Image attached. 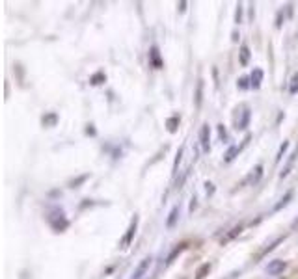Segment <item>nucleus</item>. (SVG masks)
<instances>
[{
	"label": "nucleus",
	"instance_id": "nucleus-1",
	"mask_svg": "<svg viewBox=\"0 0 298 279\" xmlns=\"http://www.w3.org/2000/svg\"><path fill=\"white\" fill-rule=\"evenodd\" d=\"M47 222H49V225L56 233H63L69 227V220L65 218V212L60 207H54V209H51V211L47 212Z\"/></svg>",
	"mask_w": 298,
	"mask_h": 279
},
{
	"label": "nucleus",
	"instance_id": "nucleus-2",
	"mask_svg": "<svg viewBox=\"0 0 298 279\" xmlns=\"http://www.w3.org/2000/svg\"><path fill=\"white\" fill-rule=\"evenodd\" d=\"M138 222H140V218H138L136 214H134V218H132L131 223H129V227H127L125 236L121 238V248H129V246H131V242H132V240H134V234H136Z\"/></svg>",
	"mask_w": 298,
	"mask_h": 279
},
{
	"label": "nucleus",
	"instance_id": "nucleus-3",
	"mask_svg": "<svg viewBox=\"0 0 298 279\" xmlns=\"http://www.w3.org/2000/svg\"><path fill=\"white\" fill-rule=\"evenodd\" d=\"M250 119H252V110L248 108L246 104L241 106V117L237 119V131H246V127L250 125Z\"/></svg>",
	"mask_w": 298,
	"mask_h": 279
},
{
	"label": "nucleus",
	"instance_id": "nucleus-4",
	"mask_svg": "<svg viewBox=\"0 0 298 279\" xmlns=\"http://www.w3.org/2000/svg\"><path fill=\"white\" fill-rule=\"evenodd\" d=\"M200 145L201 149L205 151V153H209L211 151V127L207 125H201V131H200Z\"/></svg>",
	"mask_w": 298,
	"mask_h": 279
},
{
	"label": "nucleus",
	"instance_id": "nucleus-5",
	"mask_svg": "<svg viewBox=\"0 0 298 279\" xmlns=\"http://www.w3.org/2000/svg\"><path fill=\"white\" fill-rule=\"evenodd\" d=\"M149 65H151L153 69H162V67H164L161 51H159V47H157V45H153L151 49H149Z\"/></svg>",
	"mask_w": 298,
	"mask_h": 279
},
{
	"label": "nucleus",
	"instance_id": "nucleus-6",
	"mask_svg": "<svg viewBox=\"0 0 298 279\" xmlns=\"http://www.w3.org/2000/svg\"><path fill=\"white\" fill-rule=\"evenodd\" d=\"M151 257H145V259H142L140 261V264H138L136 268H134V272H132V275H131V279H142L145 273H147V270H149V266H151Z\"/></svg>",
	"mask_w": 298,
	"mask_h": 279
},
{
	"label": "nucleus",
	"instance_id": "nucleus-7",
	"mask_svg": "<svg viewBox=\"0 0 298 279\" xmlns=\"http://www.w3.org/2000/svg\"><path fill=\"white\" fill-rule=\"evenodd\" d=\"M285 268H287L285 261H281V259H274V261H270L269 264H267V273H269V275H278V273H281Z\"/></svg>",
	"mask_w": 298,
	"mask_h": 279
},
{
	"label": "nucleus",
	"instance_id": "nucleus-8",
	"mask_svg": "<svg viewBox=\"0 0 298 279\" xmlns=\"http://www.w3.org/2000/svg\"><path fill=\"white\" fill-rule=\"evenodd\" d=\"M296 156H298V147H294V151L289 154V158H287L285 166H283V170L280 171V179H285V177L289 175V171H291L292 166H294V160H296Z\"/></svg>",
	"mask_w": 298,
	"mask_h": 279
},
{
	"label": "nucleus",
	"instance_id": "nucleus-9",
	"mask_svg": "<svg viewBox=\"0 0 298 279\" xmlns=\"http://www.w3.org/2000/svg\"><path fill=\"white\" fill-rule=\"evenodd\" d=\"M187 248H189V244H187V242H181V244L175 246V248H173V250L170 251V255L166 257V266L173 264V261H175V259H177V257L181 255V253H183V251L187 250Z\"/></svg>",
	"mask_w": 298,
	"mask_h": 279
},
{
	"label": "nucleus",
	"instance_id": "nucleus-10",
	"mask_svg": "<svg viewBox=\"0 0 298 279\" xmlns=\"http://www.w3.org/2000/svg\"><path fill=\"white\" fill-rule=\"evenodd\" d=\"M263 76H265L263 69L255 67L252 71V74H250V84H252L253 90H259V88H261V84H263Z\"/></svg>",
	"mask_w": 298,
	"mask_h": 279
},
{
	"label": "nucleus",
	"instance_id": "nucleus-11",
	"mask_svg": "<svg viewBox=\"0 0 298 279\" xmlns=\"http://www.w3.org/2000/svg\"><path fill=\"white\" fill-rule=\"evenodd\" d=\"M41 125L43 127H56L58 125L56 112H47L45 115H41Z\"/></svg>",
	"mask_w": 298,
	"mask_h": 279
},
{
	"label": "nucleus",
	"instance_id": "nucleus-12",
	"mask_svg": "<svg viewBox=\"0 0 298 279\" xmlns=\"http://www.w3.org/2000/svg\"><path fill=\"white\" fill-rule=\"evenodd\" d=\"M261 177H263V166L257 164V166H255V168L252 170L250 177H248V182H250V184L253 186V184H257V182L261 181Z\"/></svg>",
	"mask_w": 298,
	"mask_h": 279
},
{
	"label": "nucleus",
	"instance_id": "nucleus-13",
	"mask_svg": "<svg viewBox=\"0 0 298 279\" xmlns=\"http://www.w3.org/2000/svg\"><path fill=\"white\" fill-rule=\"evenodd\" d=\"M250 56H252V52H250V47H248V45H242L241 47V52H239V63H241L242 67H246L248 63H250Z\"/></svg>",
	"mask_w": 298,
	"mask_h": 279
},
{
	"label": "nucleus",
	"instance_id": "nucleus-14",
	"mask_svg": "<svg viewBox=\"0 0 298 279\" xmlns=\"http://www.w3.org/2000/svg\"><path fill=\"white\" fill-rule=\"evenodd\" d=\"M201 101H203V80L200 78L198 84H196V93H194V104L198 110L201 108Z\"/></svg>",
	"mask_w": 298,
	"mask_h": 279
},
{
	"label": "nucleus",
	"instance_id": "nucleus-15",
	"mask_svg": "<svg viewBox=\"0 0 298 279\" xmlns=\"http://www.w3.org/2000/svg\"><path fill=\"white\" fill-rule=\"evenodd\" d=\"M239 153H241V147H239V145H231V147L226 151V154H224V162H226V164L233 162V160L239 156Z\"/></svg>",
	"mask_w": 298,
	"mask_h": 279
},
{
	"label": "nucleus",
	"instance_id": "nucleus-16",
	"mask_svg": "<svg viewBox=\"0 0 298 279\" xmlns=\"http://www.w3.org/2000/svg\"><path fill=\"white\" fill-rule=\"evenodd\" d=\"M179 123H181V117H179L177 114H173L172 117H168V119H166V129H168V132H170V134H175V132H177Z\"/></svg>",
	"mask_w": 298,
	"mask_h": 279
},
{
	"label": "nucleus",
	"instance_id": "nucleus-17",
	"mask_svg": "<svg viewBox=\"0 0 298 279\" xmlns=\"http://www.w3.org/2000/svg\"><path fill=\"white\" fill-rule=\"evenodd\" d=\"M177 220H179V205H175L170 211V214H168V220H166V227L168 229H172V227H175V223H177Z\"/></svg>",
	"mask_w": 298,
	"mask_h": 279
},
{
	"label": "nucleus",
	"instance_id": "nucleus-18",
	"mask_svg": "<svg viewBox=\"0 0 298 279\" xmlns=\"http://www.w3.org/2000/svg\"><path fill=\"white\" fill-rule=\"evenodd\" d=\"M291 200H292V190H287L285 194H283V197H281V200L274 205V211H281L283 207L289 205V201H291Z\"/></svg>",
	"mask_w": 298,
	"mask_h": 279
},
{
	"label": "nucleus",
	"instance_id": "nucleus-19",
	"mask_svg": "<svg viewBox=\"0 0 298 279\" xmlns=\"http://www.w3.org/2000/svg\"><path fill=\"white\" fill-rule=\"evenodd\" d=\"M104 82H106V74H104L103 71H97L95 74L90 76V84L92 86H101V84H104Z\"/></svg>",
	"mask_w": 298,
	"mask_h": 279
},
{
	"label": "nucleus",
	"instance_id": "nucleus-20",
	"mask_svg": "<svg viewBox=\"0 0 298 279\" xmlns=\"http://www.w3.org/2000/svg\"><path fill=\"white\" fill-rule=\"evenodd\" d=\"M211 268H212L211 262H205V264H201V266L198 268V272H196V279H205L207 273L211 272Z\"/></svg>",
	"mask_w": 298,
	"mask_h": 279
},
{
	"label": "nucleus",
	"instance_id": "nucleus-21",
	"mask_svg": "<svg viewBox=\"0 0 298 279\" xmlns=\"http://www.w3.org/2000/svg\"><path fill=\"white\" fill-rule=\"evenodd\" d=\"M88 179H90V173H84V175L77 177V179H71V181H69V188H79L82 182H86Z\"/></svg>",
	"mask_w": 298,
	"mask_h": 279
},
{
	"label": "nucleus",
	"instance_id": "nucleus-22",
	"mask_svg": "<svg viewBox=\"0 0 298 279\" xmlns=\"http://www.w3.org/2000/svg\"><path fill=\"white\" fill-rule=\"evenodd\" d=\"M183 153H184V145H181L177 151V154H175V160H173V175H177V168H179V162L183 160Z\"/></svg>",
	"mask_w": 298,
	"mask_h": 279
},
{
	"label": "nucleus",
	"instance_id": "nucleus-23",
	"mask_svg": "<svg viewBox=\"0 0 298 279\" xmlns=\"http://www.w3.org/2000/svg\"><path fill=\"white\" fill-rule=\"evenodd\" d=\"M237 88H239L241 91L252 88V84H250V76H241V78L237 80Z\"/></svg>",
	"mask_w": 298,
	"mask_h": 279
},
{
	"label": "nucleus",
	"instance_id": "nucleus-24",
	"mask_svg": "<svg viewBox=\"0 0 298 279\" xmlns=\"http://www.w3.org/2000/svg\"><path fill=\"white\" fill-rule=\"evenodd\" d=\"M287 149H289V142H283L280 145V149H278V154H276V164H278V162H281V158H283V156H285V153H287Z\"/></svg>",
	"mask_w": 298,
	"mask_h": 279
},
{
	"label": "nucleus",
	"instance_id": "nucleus-25",
	"mask_svg": "<svg viewBox=\"0 0 298 279\" xmlns=\"http://www.w3.org/2000/svg\"><path fill=\"white\" fill-rule=\"evenodd\" d=\"M289 93H291V95H296V93H298V73H294L291 76V84H289Z\"/></svg>",
	"mask_w": 298,
	"mask_h": 279
},
{
	"label": "nucleus",
	"instance_id": "nucleus-26",
	"mask_svg": "<svg viewBox=\"0 0 298 279\" xmlns=\"http://www.w3.org/2000/svg\"><path fill=\"white\" fill-rule=\"evenodd\" d=\"M283 240H285V236H278V238H276L274 242H272V244L269 246V248H265V251H263V253H261V255H259V257L267 255V253H269V251H272V250H274L276 246H278V244H281V242H283Z\"/></svg>",
	"mask_w": 298,
	"mask_h": 279
},
{
	"label": "nucleus",
	"instance_id": "nucleus-27",
	"mask_svg": "<svg viewBox=\"0 0 298 279\" xmlns=\"http://www.w3.org/2000/svg\"><path fill=\"white\" fill-rule=\"evenodd\" d=\"M241 231H242V223H239L237 227L231 229V233L228 234V236H226V238H224L222 242H226V240H231V238H235V236H237V234H239V233H241Z\"/></svg>",
	"mask_w": 298,
	"mask_h": 279
},
{
	"label": "nucleus",
	"instance_id": "nucleus-28",
	"mask_svg": "<svg viewBox=\"0 0 298 279\" xmlns=\"http://www.w3.org/2000/svg\"><path fill=\"white\" fill-rule=\"evenodd\" d=\"M242 13H244V8L242 4H237V12H235V24L242 23Z\"/></svg>",
	"mask_w": 298,
	"mask_h": 279
},
{
	"label": "nucleus",
	"instance_id": "nucleus-29",
	"mask_svg": "<svg viewBox=\"0 0 298 279\" xmlns=\"http://www.w3.org/2000/svg\"><path fill=\"white\" fill-rule=\"evenodd\" d=\"M218 136H220L222 142H228V131H226V127H224L222 123L218 125Z\"/></svg>",
	"mask_w": 298,
	"mask_h": 279
},
{
	"label": "nucleus",
	"instance_id": "nucleus-30",
	"mask_svg": "<svg viewBox=\"0 0 298 279\" xmlns=\"http://www.w3.org/2000/svg\"><path fill=\"white\" fill-rule=\"evenodd\" d=\"M214 190H216V188H214V184H212L211 181H207L205 182V194L207 195H212V194H214Z\"/></svg>",
	"mask_w": 298,
	"mask_h": 279
},
{
	"label": "nucleus",
	"instance_id": "nucleus-31",
	"mask_svg": "<svg viewBox=\"0 0 298 279\" xmlns=\"http://www.w3.org/2000/svg\"><path fill=\"white\" fill-rule=\"evenodd\" d=\"M283 10H280V12H278V17H276V26H278V28H281V23H283Z\"/></svg>",
	"mask_w": 298,
	"mask_h": 279
},
{
	"label": "nucleus",
	"instance_id": "nucleus-32",
	"mask_svg": "<svg viewBox=\"0 0 298 279\" xmlns=\"http://www.w3.org/2000/svg\"><path fill=\"white\" fill-rule=\"evenodd\" d=\"M86 134H88V136H95V134H97L95 127H93L92 123H90V125H86Z\"/></svg>",
	"mask_w": 298,
	"mask_h": 279
},
{
	"label": "nucleus",
	"instance_id": "nucleus-33",
	"mask_svg": "<svg viewBox=\"0 0 298 279\" xmlns=\"http://www.w3.org/2000/svg\"><path fill=\"white\" fill-rule=\"evenodd\" d=\"M196 201H198V200H196V195H192V200H190V209H189L190 212H194V209L198 207V203H196Z\"/></svg>",
	"mask_w": 298,
	"mask_h": 279
},
{
	"label": "nucleus",
	"instance_id": "nucleus-34",
	"mask_svg": "<svg viewBox=\"0 0 298 279\" xmlns=\"http://www.w3.org/2000/svg\"><path fill=\"white\" fill-rule=\"evenodd\" d=\"M177 10H179V13H184V12H187V2H179V4H177Z\"/></svg>",
	"mask_w": 298,
	"mask_h": 279
},
{
	"label": "nucleus",
	"instance_id": "nucleus-35",
	"mask_svg": "<svg viewBox=\"0 0 298 279\" xmlns=\"http://www.w3.org/2000/svg\"><path fill=\"white\" fill-rule=\"evenodd\" d=\"M231 41H233V43H237V41H239V34H237V30L233 32V34H231Z\"/></svg>",
	"mask_w": 298,
	"mask_h": 279
},
{
	"label": "nucleus",
	"instance_id": "nucleus-36",
	"mask_svg": "<svg viewBox=\"0 0 298 279\" xmlns=\"http://www.w3.org/2000/svg\"><path fill=\"white\" fill-rule=\"evenodd\" d=\"M296 223H298V220H296Z\"/></svg>",
	"mask_w": 298,
	"mask_h": 279
}]
</instances>
